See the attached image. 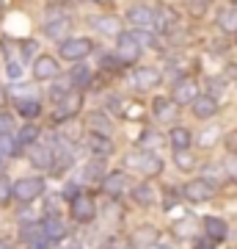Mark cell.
<instances>
[{
  "mask_svg": "<svg viewBox=\"0 0 237 249\" xmlns=\"http://www.w3.org/2000/svg\"><path fill=\"white\" fill-rule=\"evenodd\" d=\"M130 36L135 39V42H138L141 47H143V45H152V42H155V39H152V34H146V31H141V28H138V31H132Z\"/></svg>",
  "mask_w": 237,
  "mask_h": 249,
  "instance_id": "35",
  "label": "cell"
},
{
  "mask_svg": "<svg viewBox=\"0 0 237 249\" xmlns=\"http://www.w3.org/2000/svg\"><path fill=\"white\" fill-rule=\"evenodd\" d=\"M171 106L174 103H168V100H155V111H158V116H163V119H168V116H174V111H171Z\"/></svg>",
  "mask_w": 237,
  "mask_h": 249,
  "instance_id": "29",
  "label": "cell"
},
{
  "mask_svg": "<svg viewBox=\"0 0 237 249\" xmlns=\"http://www.w3.org/2000/svg\"><path fill=\"white\" fill-rule=\"evenodd\" d=\"M204 232H207L210 241H223L226 232H229V227H226L223 219H218V216H207V219H204Z\"/></svg>",
  "mask_w": 237,
  "mask_h": 249,
  "instance_id": "15",
  "label": "cell"
},
{
  "mask_svg": "<svg viewBox=\"0 0 237 249\" xmlns=\"http://www.w3.org/2000/svg\"><path fill=\"white\" fill-rule=\"evenodd\" d=\"M63 235H66V227L58 219H50V222L44 224V238L47 241H61Z\"/></svg>",
  "mask_w": 237,
  "mask_h": 249,
  "instance_id": "23",
  "label": "cell"
},
{
  "mask_svg": "<svg viewBox=\"0 0 237 249\" xmlns=\"http://www.w3.org/2000/svg\"><path fill=\"white\" fill-rule=\"evenodd\" d=\"M199 97V86H196V80H179V83H176L174 86V103H190V106H193V100Z\"/></svg>",
  "mask_w": 237,
  "mask_h": 249,
  "instance_id": "11",
  "label": "cell"
},
{
  "mask_svg": "<svg viewBox=\"0 0 237 249\" xmlns=\"http://www.w3.org/2000/svg\"><path fill=\"white\" fill-rule=\"evenodd\" d=\"M69 28H72V22L66 17H53L44 22V36L47 39H63V36L69 34Z\"/></svg>",
  "mask_w": 237,
  "mask_h": 249,
  "instance_id": "12",
  "label": "cell"
},
{
  "mask_svg": "<svg viewBox=\"0 0 237 249\" xmlns=\"http://www.w3.org/2000/svg\"><path fill=\"white\" fill-rule=\"evenodd\" d=\"M6 127H11V116L0 114V133H3V130H6Z\"/></svg>",
  "mask_w": 237,
  "mask_h": 249,
  "instance_id": "40",
  "label": "cell"
},
{
  "mask_svg": "<svg viewBox=\"0 0 237 249\" xmlns=\"http://www.w3.org/2000/svg\"><path fill=\"white\" fill-rule=\"evenodd\" d=\"M17 108H19V114H22V116L33 119V116H39V111H42V103H39V100H33V97H22L17 103Z\"/></svg>",
  "mask_w": 237,
  "mask_h": 249,
  "instance_id": "22",
  "label": "cell"
},
{
  "mask_svg": "<svg viewBox=\"0 0 237 249\" xmlns=\"http://www.w3.org/2000/svg\"><path fill=\"white\" fill-rule=\"evenodd\" d=\"M232 3H235V9H237V0H232Z\"/></svg>",
  "mask_w": 237,
  "mask_h": 249,
  "instance_id": "48",
  "label": "cell"
},
{
  "mask_svg": "<svg viewBox=\"0 0 237 249\" xmlns=\"http://www.w3.org/2000/svg\"><path fill=\"white\" fill-rule=\"evenodd\" d=\"M55 75H58V64H55V58H50V55H39L33 64V78L36 80H53Z\"/></svg>",
  "mask_w": 237,
  "mask_h": 249,
  "instance_id": "10",
  "label": "cell"
},
{
  "mask_svg": "<svg viewBox=\"0 0 237 249\" xmlns=\"http://www.w3.org/2000/svg\"><path fill=\"white\" fill-rule=\"evenodd\" d=\"M221 28L229 34H237V9H229L221 14Z\"/></svg>",
  "mask_w": 237,
  "mask_h": 249,
  "instance_id": "28",
  "label": "cell"
},
{
  "mask_svg": "<svg viewBox=\"0 0 237 249\" xmlns=\"http://www.w3.org/2000/svg\"><path fill=\"white\" fill-rule=\"evenodd\" d=\"M127 19H130L135 28L146 31V28L155 25V11L146 9V6H130V9H127Z\"/></svg>",
  "mask_w": 237,
  "mask_h": 249,
  "instance_id": "8",
  "label": "cell"
},
{
  "mask_svg": "<svg viewBox=\"0 0 237 249\" xmlns=\"http://www.w3.org/2000/svg\"><path fill=\"white\" fill-rule=\"evenodd\" d=\"M78 111H80V94H78V91H69L66 97L58 100V108H55V119H58V122H63V119L75 116Z\"/></svg>",
  "mask_w": 237,
  "mask_h": 249,
  "instance_id": "9",
  "label": "cell"
},
{
  "mask_svg": "<svg viewBox=\"0 0 237 249\" xmlns=\"http://www.w3.org/2000/svg\"><path fill=\"white\" fill-rule=\"evenodd\" d=\"M171 22H174V11H171V9L155 11V25H158L160 31H168V28H171Z\"/></svg>",
  "mask_w": 237,
  "mask_h": 249,
  "instance_id": "27",
  "label": "cell"
},
{
  "mask_svg": "<svg viewBox=\"0 0 237 249\" xmlns=\"http://www.w3.org/2000/svg\"><path fill=\"white\" fill-rule=\"evenodd\" d=\"M0 249H9V244H3V241H0Z\"/></svg>",
  "mask_w": 237,
  "mask_h": 249,
  "instance_id": "45",
  "label": "cell"
},
{
  "mask_svg": "<svg viewBox=\"0 0 237 249\" xmlns=\"http://www.w3.org/2000/svg\"><path fill=\"white\" fill-rule=\"evenodd\" d=\"M72 219L75 222H91L94 216H97V205H94V199L86 194H78L75 199H72Z\"/></svg>",
  "mask_w": 237,
  "mask_h": 249,
  "instance_id": "4",
  "label": "cell"
},
{
  "mask_svg": "<svg viewBox=\"0 0 237 249\" xmlns=\"http://www.w3.org/2000/svg\"><path fill=\"white\" fill-rule=\"evenodd\" d=\"M94 3H111V0H94Z\"/></svg>",
  "mask_w": 237,
  "mask_h": 249,
  "instance_id": "46",
  "label": "cell"
},
{
  "mask_svg": "<svg viewBox=\"0 0 237 249\" xmlns=\"http://www.w3.org/2000/svg\"><path fill=\"white\" fill-rule=\"evenodd\" d=\"M88 172H83V178L86 180H97V178H102V163H99V160H94V163H91V166H86Z\"/></svg>",
  "mask_w": 237,
  "mask_h": 249,
  "instance_id": "33",
  "label": "cell"
},
{
  "mask_svg": "<svg viewBox=\"0 0 237 249\" xmlns=\"http://www.w3.org/2000/svg\"><path fill=\"white\" fill-rule=\"evenodd\" d=\"M6 75H9V80H22V64L9 61V67H6Z\"/></svg>",
  "mask_w": 237,
  "mask_h": 249,
  "instance_id": "34",
  "label": "cell"
},
{
  "mask_svg": "<svg viewBox=\"0 0 237 249\" xmlns=\"http://www.w3.org/2000/svg\"><path fill=\"white\" fill-rule=\"evenodd\" d=\"M44 194V180L42 178H22L11 186V196H17L19 202H33Z\"/></svg>",
  "mask_w": 237,
  "mask_h": 249,
  "instance_id": "1",
  "label": "cell"
},
{
  "mask_svg": "<svg viewBox=\"0 0 237 249\" xmlns=\"http://www.w3.org/2000/svg\"><path fill=\"white\" fill-rule=\"evenodd\" d=\"M132 196H135V199H138L141 205H149L155 194H152V188H149V186H138L135 191H132Z\"/></svg>",
  "mask_w": 237,
  "mask_h": 249,
  "instance_id": "30",
  "label": "cell"
},
{
  "mask_svg": "<svg viewBox=\"0 0 237 249\" xmlns=\"http://www.w3.org/2000/svg\"><path fill=\"white\" fill-rule=\"evenodd\" d=\"M69 78H72V83H75V86H80V89H83V86H88V83H91V72H88V67H75Z\"/></svg>",
  "mask_w": 237,
  "mask_h": 249,
  "instance_id": "26",
  "label": "cell"
},
{
  "mask_svg": "<svg viewBox=\"0 0 237 249\" xmlns=\"http://www.w3.org/2000/svg\"><path fill=\"white\" fill-rule=\"evenodd\" d=\"M215 111H218V103H215V97H210V94H204V97H196V100H193V114H196V116L210 119Z\"/></svg>",
  "mask_w": 237,
  "mask_h": 249,
  "instance_id": "16",
  "label": "cell"
},
{
  "mask_svg": "<svg viewBox=\"0 0 237 249\" xmlns=\"http://www.w3.org/2000/svg\"><path fill=\"white\" fill-rule=\"evenodd\" d=\"M176 163H179V166H182V169H188V166H190V163H193V160L188 158V155H185V152H176Z\"/></svg>",
  "mask_w": 237,
  "mask_h": 249,
  "instance_id": "39",
  "label": "cell"
},
{
  "mask_svg": "<svg viewBox=\"0 0 237 249\" xmlns=\"http://www.w3.org/2000/svg\"><path fill=\"white\" fill-rule=\"evenodd\" d=\"M102 67H116V61L111 58V55H105V58H102Z\"/></svg>",
  "mask_w": 237,
  "mask_h": 249,
  "instance_id": "43",
  "label": "cell"
},
{
  "mask_svg": "<svg viewBox=\"0 0 237 249\" xmlns=\"http://www.w3.org/2000/svg\"><path fill=\"white\" fill-rule=\"evenodd\" d=\"M116 55L122 61H135L141 55V45L132 39L130 34H119V45H116Z\"/></svg>",
  "mask_w": 237,
  "mask_h": 249,
  "instance_id": "7",
  "label": "cell"
},
{
  "mask_svg": "<svg viewBox=\"0 0 237 249\" xmlns=\"http://www.w3.org/2000/svg\"><path fill=\"white\" fill-rule=\"evenodd\" d=\"M22 238L31 244V241H39V238H44V227H39V224H33V227H25L22 230Z\"/></svg>",
  "mask_w": 237,
  "mask_h": 249,
  "instance_id": "31",
  "label": "cell"
},
{
  "mask_svg": "<svg viewBox=\"0 0 237 249\" xmlns=\"http://www.w3.org/2000/svg\"><path fill=\"white\" fill-rule=\"evenodd\" d=\"M102 249H111V247H102Z\"/></svg>",
  "mask_w": 237,
  "mask_h": 249,
  "instance_id": "49",
  "label": "cell"
},
{
  "mask_svg": "<svg viewBox=\"0 0 237 249\" xmlns=\"http://www.w3.org/2000/svg\"><path fill=\"white\" fill-rule=\"evenodd\" d=\"M28 249H50V241H47V238L31 241V244H28Z\"/></svg>",
  "mask_w": 237,
  "mask_h": 249,
  "instance_id": "38",
  "label": "cell"
},
{
  "mask_svg": "<svg viewBox=\"0 0 237 249\" xmlns=\"http://www.w3.org/2000/svg\"><path fill=\"white\" fill-rule=\"evenodd\" d=\"M229 175H232V178L237 180V158H232V160H229Z\"/></svg>",
  "mask_w": 237,
  "mask_h": 249,
  "instance_id": "42",
  "label": "cell"
},
{
  "mask_svg": "<svg viewBox=\"0 0 237 249\" xmlns=\"http://www.w3.org/2000/svg\"><path fill=\"white\" fill-rule=\"evenodd\" d=\"M88 150L94 152V155H111L113 152V144H111V139L108 136H88Z\"/></svg>",
  "mask_w": 237,
  "mask_h": 249,
  "instance_id": "19",
  "label": "cell"
},
{
  "mask_svg": "<svg viewBox=\"0 0 237 249\" xmlns=\"http://www.w3.org/2000/svg\"><path fill=\"white\" fill-rule=\"evenodd\" d=\"M94 28H97L99 34H111V36H119V19L116 17H97L94 19Z\"/></svg>",
  "mask_w": 237,
  "mask_h": 249,
  "instance_id": "21",
  "label": "cell"
},
{
  "mask_svg": "<svg viewBox=\"0 0 237 249\" xmlns=\"http://www.w3.org/2000/svg\"><path fill=\"white\" fill-rule=\"evenodd\" d=\"M31 160H33V166H39V169H50V166L55 163L53 147H39V144H31Z\"/></svg>",
  "mask_w": 237,
  "mask_h": 249,
  "instance_id": "13",
  "label": "cell"
},
{
  "mask_svg": "<svg viewBox=\"0 0 237 249\" xmlns=\"http://www.w3.org/2000/svg\"><path fill=\"white\" fill-rule=\"evenodd\" d=\"M91 50H94L91 39H83V36H75V39H66V42H61V58H69V61L86 58Z\"/></svg>",
  "mask_w": 237,
  "mask_h": 249,
  "instance_id": "3",
  "label": "cell"
},
{
  "mask_svg": "<svg viewBox=\"0 0 237 249\" xmlns=\"http://www.w3.org/2000/svg\"><path fill=\"white\" fill-rule=\"evenodd\" d=\"M36 139H39V127L36 124H22L17 133V147H31V144H36Z\"/></svg>",
  "mask_w": 237,
  "mask_h": 249,
  "instance_id": "20",
  "label": "cell"
},
{
  "mask_svg": "<svg viewBox=\"0 0 237 249\" xmlns=\"http://www.w3.org/2000/svg\"><path fill=\"white\" fill-rule=\"evenodd\" d=\"M9 196H11V186H9V180H3V178H0V202H9Z\"/></svg>",
  "mask_w": 237,
  "mask_h": 249,
  "instance_id": "36",
  "label": "cell"
},
{
  "mask_svg": "<svg viewBox=\"0 0 237 249\" xmlns=\"http://www.w3.org/2000/svg\"><path fill=\"white\" fill-rule=\"evenodd\" d=\"M19 147H17V139H11L9 133H0V160L9 158V155H17Z\"/></svg>",
  "mask_w": 237,
  "mask_h": 249,
  "instance_id": "24",
  "label": "cell"
},
{
  "mask_svg": "<svg viewBox=\"0 0 237 249\" xmlns=\"http://www.w3.org/2000/svg\"><path fill=\"white\" fill-rule=\"evenodd\" d=\"M168 142H171L174 152H188V147H190V142H193V136L188 133L185 127H174L171 136H168Z\"/></svg>",
  "mask_w": 237,
  "mask_h": 249,
  "instance_id": "17",
  "label": "cell"
},
{
  "mask_svg": "<svg viewBox=\"0 0 237 249\" xmlns=\"http://www.w3.org/2000/svg\"><path fill=\"white\" fill-rule=\"evenodd\" d=\"M160 83V72L152 70V67H141V70H135V75H132V86L138 91H149L152 86H158Z\"/></svg>",
  "mask_w": 237,
  "mask_h": 249,
  "instance_id": "6",
  "label": "cell"
},
{
  "mask_svg": "<svg viewBox=\"0 0 237 249\" xmlns=\"http://www.w3.org/2000/svg\"><path fill=\"white\" fill-rule=\"evenodd\" d=\"M185 196L190 199V202H207V199H212V183L210 180H190L188 186H185Z\"/></svg>",
  "mask_w": 237,
  "mask_h": 249,
  "instance_id": "5",
  "label": "cell"
},
{
  "mask_svg": "<svg viewBox=\"0 0 237 249\" xmlns=\"http://www.w3.org/2000/svg\"><path fill=\"white\" fill-rule=\"evenodd\" d=\"M63 196L75 199V196H78V186H66V188H63Z\"/></svg>",
  "mask_w": 237,
  "mask_h": 249,
  "instance_id": "41",
  "label": "cell"
},
{
  "mask_svg": "<svg viewBox=\"0 0 237 249\" xmlns=\"http://www.w3.org/2000/svg\"><path fill=\"white\" fill-rule=\"evenodd\" d=\"M102 188H105V194L119 196L124 188H127V175H124V172H111V175H105V178H102Z\"/></svg>",
  "mask_w": 237,
  "mask_h": 249,
  "instance_id": "14",
  "label": "cell"
},
{
  "mask_svg": "<svg viewBox=\"0 0 237 249\" xmlns=\"http://www.w3.org/2000/svg\"><path fill=\"white\" fill-rule=\"evenodd\" d=\"M229 144H232V150H237V133L232 136V139H229Z\"/></svg>",
  "mask_w": 237,
  "mask_h": 249,
  "instance_id": "44",
  "label": "cell"
},
{
  "mask_svg": "<svg viewBox=\"0 0 237 249\" xmlns=\"http://www.w3.org/2000/svg\"><path fill=\"white\" fill-rule=\"evenodd\" d=\"M204 3H207V0H204Z\"/></svg>",
  "mask_w": 237,
  "mask_h": 249,
  "instance_id": "50",
  "label": "cell"
},
{
  "mask_svg": "<svg viewBox=\"0 0 237 249\" xmlns=\"http://www.w3.org/2000/svg\"><path fill=\"white\" fill-rule=\"evenodd\" d=\"M155 241H158V230H155V227H149V224L138 227V230H135V235H132V244H135V247H143V249H149Z\"/></svg>",
  "mask_w": 237,
  "mask_h": 249,
  "instance_id": "18",
  "label": "cell"
},
{
  "mask_svg": "<svg viewBox=\"0 0 237 249\" xmlns=\"http://www.w3.org/2000/svg\"><path fill=\"white\" fill-rule=\"evenodd\" d=\"M190 232H193V222H176L174 224V235H179V238H190Z\"/></svg>",
  "mask_w": 237,
  "mask_h": 249,
  "instance_id": "32",
  "label": "cell"
},
{
  "mask_svg": "<svg viewBox=\"0 0 237 249\" xmlns=\"http://www.w3.org/2000/svg\"><path fill=\"white\" fill-rule=\"evenodd\" d=\"M212 244H215V241H210V238H207V235H204V238H196L193 249H215V247H212Z\"/></svg>",
  "mask_w": 237,
  "mask_h": 249,
  "instance_id": "37",
  "label": "cell"
},
{
  "mask_svg": "<svg viewBox=\"0 0 237 249\" xmlns=\"http://www.w3.org/2000/svg\"><path fill=\"white\" fill-rule=\"evenodd\" d=\"M88 122H91V127H94V133H97V136H108V133H111V122H108L102 114H91V116H88Z\"/></svg>",
  "mask_w": 237,
  "mask_h": 249,
  "instance_id": "25",
  "label": "cell"
},
{
  "mask_svg": "<svg viewBox=\"0 0 237 249\" xmlns=\"http://www.w3.org/2000/svg\"><path fill=\"white\" fill-rule=\"evenodd\" d=\"M127 166L143 172V175H160L163 160L158 155H152V152H132V155H127Z\"/></svg>",
  "mask_w": 237,
  "mask_h": 249,
  "instance_id": "2",
  "label": "cell"
},
{
  "mask_svg": "<svg viewBox=\"0 0 237 249\" xmlns=\"http://www.w3.org/2000/svg\"><path fill=\"white\" fill-rule=\"evenodd\" d=\"M0 172H3V160H0Z\"/></svg>",
  "mask_w": 237,
  "mask_h": 249,
  "instance_id": "47",
  "label": "cell"
}]
</instances>
